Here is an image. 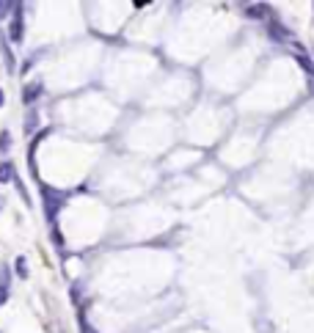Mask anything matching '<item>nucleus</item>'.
Listing matches in <instances>:
<instances>
[{
    "mask_svg": "<svg viewBox=\"0 0 314 333\" xmlns=\"http://www.w3.org/2000/svg\"><path fill=\"white\" fill-rule=\"evenodd\" d=\"M39 190H42V196H44V212H47V218L55 220V215H58V209H61L66 196H63L61 190L50 188V185H39Z\"/></svg>",
    "mask_w": 314,
    "mask_h": 333,
    "instance_id": "obj_1",
    "label": "nucleus"
},
{
    "mask_svg": "<svg viewBox=\"0 0 314 333\" xmlns=\"http://www.w3.org/2000/svg\"><path fill=\"white\" fill-rule=\"evenodd\" d=\"M22 3H20V9H17V14H14V20H11V28H9V39L14 44H22V36H25V31H22Z\"/></svg>",
    "mask_w": 314,
    "mask_h": 333,
    "instance_id": "obj_2",
    "label": "nucleus"
},
{
    "mask_svg": "<svg viewBox=\"0 0 314 333\" xmlns=\"http://www.w3.org/2000/svg\"><path fill=\"white\" fill-rule=\"evenodd\" d=\"M42 83H39V80H33V83H25V89H22V102L25 105H33L36 102L39 97H42Z\"/></svg>",
    "mask_w": 314,
    "mask_h": 333,
    "instance_id": "obj_3",
    "label": "nucleus"
},
{
    "mask_svg": "<svg viewBox=\"0 0 314 333\" xmlns=\"http://www.w3.org/2000/svg\"><path fill=\"white\" fill-rule=\"evenodd\" d=\"M14 179V162H0V182H11Z\"/></svg>",
    "mask_w": 314,
    "mask_h": 333,
    "instance_id": "obj_4",
    "label": "nucleus"
},
{
    "mask_svg": "<svg viewBox=\"0 0 314 333\" xmlns=\"http://www.w3.org/2000/svg\"><path fill=\"white\" fill-rule=\"evenodd\" d=\"M14 270H17V276H20V278H28V259H25V256H17Z\"/></svg>",
    "mask_w": 314,
    "mask_h": 333,
    "instance_id": "obj_5",
    "label": "nucleus"
},
{
    "mask_svg": "<svg viewBox=\"0 0 314 333\" xmlns=\"http://www.w3.org/2000/svg\"><path fill=\"white\" fill-rule=\"evenodd\" d=\"M11 9H20V3H14V0H0V17H9Z\"/></svg>",
    "mask_w": 314,
    "mask_h": 333,
    "instance_id": "obj_6",
    "label": "nucleus"
},
{
    "mask_svg": "<svg viewBox=\"0 0 314 333\" xmlns=\"http://www.w3.org/2000/svg\"><path fill=\"white\" fill-rule=\"evenodd\" d=\"M0 47H3V58H6V66L9 69H14V58H11V52H9V44H6V39L0 36Z\"/></svg>",
    "mask_w": 314,
    "mask_h": 333,
    "instance_id": "obj_7",
    "label": "nucleus"
},
{
    "mask_svg": "<svg viewBox=\"0 0 314 333\" xmlns=\"http://www.w3.org/2000/svg\"><path fill=\"white\" fill-rule=\"evenodd\" d=\"M9 149H11V132L3 130L0 132V151H9Z\"/></svg>",
    "mask_w": 314,
    "mask_h": 333,
    "instance_id": "obj_8",
    "label": "nucleus"
},
{
    "mask_svg": "<svg viewBox=\"0 0 314 333\" xmlns=\"http://www.w3.org/2000/svg\"><path fill=\"white\" fill-rule=\"evenodd\" d=\"M246 14H248V17H265V14H267V6H248Z\"/></svg>",
    "mask_w": 314,
    "mask_h": 333,
    "instance_id": "obj_9",
    "label": "nucleus"
},
{
    "mask_svg": "<svg viewBox=\"0 0 314 333\" xmlns=\"http://www.w3.org/2000/svg\"><path fill=\"white\" fill-rule=\"evenodd\" d=\"M36 119H39V113H36V110H31V113H28V121H25V132H33Z\"/></svg>",
    "mask_w": 314,
    "mask_h": 333,
    "instance_id": "obj_10",
    "label": "nucleus"
},
{
    "mask_svg": "<svg viewBox=\"0 0 314 333\" xmlns=\"http://www.w3.org/2000/svg\"><path fill=\"white\" fill-rule=\"evenodd\" d=\"M270 33H273V39H287V31H284L281 25H273Z\"/></svg>",
    "mask_w": 314,
    "mask_h": 333,
    "instance_id": "obj_11",
    "label": "nucleus"
},
{
    "mask_svg": "<svg viewBox=\"0 0 314 333\" xmlns=\"http://www.w3.org/2000/svg\"><path fill=\"white\" fill-rule=\"evenodd\" d=\"M6 300H9V286H6V284H0V306H3Z\"/></svg>",
    "mask_w": 314,
    "mask_h": 333,
    "instance_id": "obj_12",
    "label": "nucleus"
},
{
    "mask_svg": "<svg viewBox=\"0 0 314 333\" xmlns=\"http://www.w3.org/2000/svg\"><path fill=\"white\" fill-rule=\"evenodd\" d=\"M0 284H6V286H9V267H0Z\"/></svg>",
    "mask_w": 314,
    "mask_h": 333,
    "instance_id": "obj_13",
    "label": "nucleus"
},
{
    "mask_svg": "<svg viewBox=\"0 0 314 333\" xmlns=\"http://www.w3.org/2000/svg\"><path fill=\"white\" fill-rule=\"evenodd\" d=\"M80 328H83V333H97L94 328H91V325H86V322H80Z\"/></svg>",
    "mask_w": 314,
    "mask_h": 333,
    "instance_id": "obj_14",
    "label": "nucleus"
},
{
    "mask_svg": "<svg viewBox=\"0 0 314 333\" xmlns=\"http://www.w3.org/2000/svg\"><path fill=\"white\" fill-rule=\"evenodd\" d=\"M309 86H311V91H314V77H309Z\"/></svg>",
    "mask_w": 314,
    "mask_h": 333,
    "instance_id": "obj_15",
    "label": "nucleus"
},
{
    "mask_svg": "<svg viewBox=\"0 0 314 333\" xmlns=\"http://www.w3.org/2000/svg\"><path fill=\"white\" fill-rule=\"evenodd\" d=\"M0 105H3V91H0Z\"/></svg>",
    "mask_w": 314,
    "mask_h": 333,
    "instance_id": "obj_16",
    "label": "nucleus"
}]
</instances>
